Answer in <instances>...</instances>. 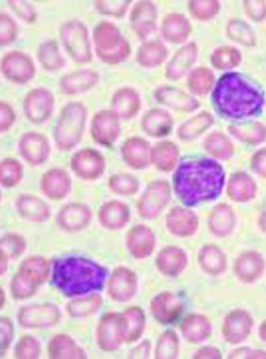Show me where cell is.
I'll return each mask as SVG.
<instances>
[{"instance_id":"obj_1","label":"cell","mask_w":266,"mask_h":359,"mask_svg":"<svg viewBox=\"0 0 266 359\" xmlns=\"http://www.w3.org/2000/svg\"><path fill=\"white\" fill-rule=\"evenodd\" d=\"M224 178L222 168L212 160H187L174 175L175 192L183 204L195 205L220 195Z\"/></svg>"},{"instance_id":"obj_2","label":"cell","mask_w":266,"mask_h":359,"mask_svg":"<svg viewBox=\"0 0 266 359\" xmlns=\"http://www.w3.org/2000/svg\"><path fill=\"white\" fill-rule=\"evenodd\" d=\"M107 271L92 260L80 257H65L53 264L52 283L69 297L101 290Z\"/></svg>"},{"instance_id":"obj_3","label":"cell","mask_w":266,"mask_h":359,"mask_svg":"<svg viewBox=\"0 0 266 359\" xmlns=\"http://www.w3.org/2000/svg\"><path fill=\"white\" fill-rule=\"evenodd\" d=\"M214 100L221 112L232 118L253 115L262 105L260 93L234 74L222 78Z\"/></svg>"},{"instance_id":"obj_4","label":"cell","mask_w":266,"mask_h":359,"mask_svg":"<svg viewBox=\"0 0 266 359\" xmlns=\"http://www.w3.org/2000/svg\"><path fill=\"white\" fill-rule=\"evenodd\" d=\"M93 41L97 57L105 64L120 65L131 55L130 43L112 22L97 25L93 30Z\"/></svg>"},{"instance_id":"obj_5","label":"cell","mask_w":266,"mask_h":359,"mask_svg":"<svg viewBox=\"0 0 266 359\" xmlns=\"http://www.w3.org/2000/svg\"><path fill=\"white\" fill-rule=\"evenodd\" d=\"M88 111L83 104L69 103L62 109L54 130L58 149L69 151L80 143L87 122Z\"/></svg>"},{"instance_id":"obj_6","label":"cell","mask_w":266,"mask_h":359,"mask_svg":"<svg viewBox=\"0 0 266 359\" xmlns=\"http://www.w3.org/2000/svg\"><path fill=\"white\" fill-rule=\"evenodd\" d=\"M49 264L41 257H31L23 261L11 282V294L18 299L31 297L49 276Z\"/></svg>"},{"instance_id":"obj_7","label":"cell","mask_w":266,"mask_h":359,"mask_svg":"<svg viewBox=\"0 0 266 359\" xmlns=\"http://www.w3.org/2000/svg\"><path fill=\"white\" fill-rule=\"evenodd\" d=\"M62 46L77 64H88L92 60L91 42L87 26L76 19L66 22L60 29Z\"/></svg>"},{"instance_id":"obj_8","label":"cell","mask_w":266,"mask_h":359,"mask_svg":"<svg viewBox=\"0 0 266 359\" xmlns=\"http://www.w3.org/2000/svg\"><path fill=\"white\" fill-rule=\"evenodd\" d=\"M127 323L122 314L111 313L101 319L97 327V343L105 352H113L126 341Z\"/></svg>"},{"instance_id":"obj_9","label":"cell","mask_w":266,"mask_h":359,"mask_svg":"<svg viewBox=\"0 0 266 359\" xmlns=\"http://www.w3.org/2000/svg\"><path fill=\"white\" fill-rule=\"evenodd\" d=\"M1 72L11 83L24 85L33 79L35 65L30 56L19 50H13L2 57Z\"/></svg>"},{"instance_id":"obj_10","label":"cell","mask_w":266,"mask_h":359,"mask_svg":"<svg viewBox=\"0 0 266 359\" xmlns=\"http://www.w3.org/2000/svg\"><path fill=\"white\" fill-rule=\"evenodd\" d=\"M171 198L169 184L166 181H155L141 197L138 209L141 217L153 218L167 205Z\"/></svg>"},{"instance_id":"obj_11","label":"cell","mask_w":266,"mask_h":359,"mask_svg":"<svg viewBox=\"0 0 266 359\" xmlns=\"http://www.w3.org/2000/svg\"><path fill=\"white\" fill-rule=\"evenodd\" d=\"M52 93L46 88H35L27 93L24 100V113L31 123L46 122L52 114L54 108Z\"/></svg>"},{"instance_id":"obj_12","label":"cell","mask_w":266,"mask_h":359,"mask_svg":"<svg viewBox=\"0 0 266 359\" xmlns=\"http://www.w3.org/2000/svg\"><path fill=\"white\" fill-rule=\"evenodd\" d=\"M92 136L101 146L112 147L120 134L119 116L113 111H100L92 121Z\"/></svg>"},{"instance_id":"obj_13","label":"cell","mask_w":266,"mask_h":359,"mask_svg":"<svg viewBox=\"0 0 266 359\" xmlns=\"http://www.w3.org/2000/svg\"><path fill=\"white\" fill-rule=\"evenodd\" d=\"M71 169L81 179L95 180L104 174L105 161L99 151L93 149H82L74 154Z\"/></svg>"},{"instance_id":"obj_14","label":"cell","mask_w":266,"mask_h":359,"mask_svg":"<svg viewBox=\"0 0 266 359\" xmlns=\"http://www.w3.org/2000/svg\"><path fill=\"white\" fill-rule=\"evenodd\" d=\"M60 318L58 308L52 304H37L22 308L19 323L24 327H47L56 325Z\"/></svg>"},{"instance_id":"obj_15","label":"cell","mask_w":266,"mask_h":359,"mask_svg":"<svg viewBox=\"0 0 266 359\" xmlns=\"http://www.w3.org/2000/svg\"><path fill=\"white\" fill-rule=\"evenodd\" d=\"M158 11L154 3L139 1L132 10L130 22L133 32L141 40L154 32L158 25Z\"/></svg>"},{"instance_id":"obj_16","label":"cell","mask_w":266,"mask_h":359,"mask_svg":"<svg viewBox=\"0 0 266 359\" xmlns=\"http://www.w3.org/2000/svg\"><path fill=\"white\" fill-rule=\"evenodd\" d=\"M19 152L30 165H38L45 163L50 155L49 142L38 133L29 132L19 140Z\"/></svg>"},{"instance_id":"obj_17","label":"cell","mask_w":266,"mask_h":359,"mask_svg":"<svg viewBox=\"0 0 266 359\" xmlns=\"http://www.w3.org/2000/svg\"><path fill=\"white\" fill-rule=\"evenodd\" d=\"M120 152L124 161L132 169L143 170L150 165L151 147L146 140L129 138L121 147Z\"/></svg>"},{"instance_id":"obj_18","label":"cell","mask_w":266,"mask_h":359,"mask_svg":"<svg viewBox=\"0 0 266 359\" xmlns=\"http://www.w3.org/2000/svg\"><path fill=\"white\" fill-rule=\"evenodd\" d=\"M136 291V277L131 269H116L108 282V294L116 302H127Z\"/></svg>"},{"instance_id":"obj_19","label":"cell","mask_w":266,"mask_h":359,"mask_svg":"<svg viewBox=\"0 0 266 359\" xmlns=\"http://www.w3.org/2000/svg\"><path fill=\"white\" fill-rule=\"evenodd\" d=\"M99 81V75L93 69H80L61 78L59 88L65 95H78L90 91Z\"/></svg>"},{"instance_id":"obj_20","label":"cell","mask_w":266,"mask_h":359,"mask_svg":"<svg viewBox=\"0 0 266 359\" xmlns=\"http://www.w3.org/2000/svg\"><path fill=\"white\" fill-rule=\"evenodd\" d=\"M181 299L171 292H163L152 300V313L158 322L169 325L179 317L183 310Z\"/></svg>"},{"instance_id":"obj_21","label":"cell","mask_w":266,"mask_h":359,"mask_svg":"<svg viewBox=\"0 0 266 359\" xmlns=\"http://www.w3.org/2000/svg\"><path fill=\"white\" fill-rule=\"evenodd\" d=\"M129 252L136 259H146L155 248V236L146 226L139 225L129 230L127 236Z\"/></svg>"},{"instance_id":"obj_22","label":"cell","mask_w":266,"mask_h":359,"mask_svg":"<svg viewBox=\"0 0 266 359\" xmlns=\"http://www.w3.org/2000/svg\"><path fill=\"white\" fill-rule=\"evenodd\" d=\"M41 189L47 197L52 200H61L71 189V179L64 170L56 168L50 170L43 175L41 181Z\"/></svg>"},{"instance_id":"obj_23","label":"cell","mask_w":266,"mask_h":359,"mask_svg":"<svg viewBox=\"0 0 266 359\" xmlns=\"http://www.w3.org/2000/svg\"><path fill=\"white\" fill-rule=\"evenodd\" d=\"M253 320L246 311L237 310L227 316L223 334L227 341L237 344L248 337Z\"/></svg>"},{"instance_id":"obj_24","label":"cell","mask_w":266,"mask_h":359,"mask_svg":"<svg viewBox=\"0 0 266 359\" xmlns=\"http://www.w3.org/2000/svg\"><path fill=\"white\" fill-rule=\"evenodd\" d=\"M111 104L113 111L119 116V118L132 119L140 110V96L134 89L121 88L113 95Z\"/></svg>"},{"instance_id":"obj_25","label":"cell","mask_w":266,"mask_h":359,"mask_svg":"<svg viewBox=\"0 0 266 359\" xmlns=\"http://www.w3.org/2000/svg\"><path fill=\"white\" fill-rule=\"evenodd\" d=\"M91 210L84 205L70 204L60 210L57 222L66 231H78L87 227L91 221Z\"/></svg>"},{"instance_id":"obj_26","label":"cell","mask_w":266,"mask_h":359,"mask_svg":"<svg viewBox=\"0 0 266 359\" xmlns=\"http://www.w3.org/2000/svg\"><path fill=\"white\" fill-rule=\"evenodd\" d=\"M141 126L148 135L152 137H163L172 131L174 121L169 113L162 109L155 108L143 116Z\"/></svg>"},{"instance_id":"obj_27","label":"cell","mask_w":266,"mask_h":359,"mask_svg":"<svg viewBox=\"0 0 266 359\" xmlns=\"http://www.w3.org/2000/svg\"><path fill=\"white\" fill-rule=\"evenodd\" d=\"M155 97L159 103L181 111H192L198 104L197 101L181 90L167 86L156 89Z\"/></svg>"},{"instance_id":"obj_28","label":"cell","mask_w":266,"mask_h":359,"mask_svg":"<svg viewBox=\"0 0 266 359\" xmlns=\"http://www.w3.org/2000/svg\"><path fill=\"white\" fill-rule=\"evenodd\" d=\"M167 225L171 233L175 236H188L192 235L197 229V217L193 212L182 208L172 210L167 217Z\"/></svg>"},{"instance_id":"obj_29","label":"cell","mask_w":266,"mask_h":359,"mask_svg":"<svg viewBox=\"0 0 266 359\" xmlns=\"http://www.w3.org/2000/svg\"><path fill=\"white\" fill-rule=\"evenodd\" d=\"M187 264L186 253L181 249L168 247L160 251L156 265L162 274L168 276H176L185 269Z\"/></svg>"},{"instance_id":"obj_30","label":"cell","mask_w":266,"mask_h":359,"mask_svg":"<svg viewBox=\"0 0 266 359\" xmlns=\"http://www.w3.org/2000/svg\"><path fill=\"white\" fill-rule=\"evenodd\" d=\"M101 224L109 229H119L127 224L130 212L127 206L119 201H111L99 210Z\"/></svg>"},{"instance_id":"obj_31","label":"cell","mask_w":266,"mask_h":359,"mask_svg":"<svg viewBox=\"0 0 266 359\" xmlns=\"http://www.w3.org/2000/svg\"><path fill=\"white\" fill-rule=\"evenodd\" d=\"M167 49L160 41H150L143 43L136 53V62L146 69L158 67L166 60Z\"/></svg>"},{"instance_id":"obj_32","label":"cell","mask_w":266,"mask_h":359,"mask_svg":"<svg viewBox=\"0 0 266 359\" xmlns=\"http://www.w3.org/2000/svg\"><path fill=\"white\" fill-rule=\"evenodd\" d=\"M189 22L183 15L177 13L168 14L163 19L162 34L164 39L173 44H179L187 38L190 33Z\"/></svg>"},{"instance_id":"obj_33","label":"cell","mask_w":266,"mask_h":359,"mask_svg":"<svg viewBox=\"0 0 266 359\" xmlns=\"http://www.w3.org/2000/svg\"><path fill=\"white\" fill-rule=\"evenodd\" d=\"M19 214L32 222H44L50 217L49 206L37 197L22 195L17 201Z\"/></svg>"},{"instance_id":"obj_34","label":"cell","mask_w":266,"mask_h":359,"mask_svg":"<svg viewBox=\"0 0 266 359\" xmlns=\"http://www.w3.org/2000/svg\"><path fill=\"white\" fill-rule=\"evenodd\" d=\"M181 331L187 341L197 343L209 338L211 325L209 320L202 316L190 315L183 320Z\"/></svg>"},{"instance_id":"obj_35","label":"cell","mask_w":266,"mask_h":359,"mask_svg":"<svg viewBox=\"0 0 266 359\" xmlns=\"http://www.w3.org/2000/svg\"><path fill=\"white\" fill-rule=\"evenodd\" d=\"M178 157V147L173 142H162L151 148V163L160 170L171 171Z\"/></svg>"},{"instance_id":"obj_36","label":"cell","mask_w":266,"mask_h":359,"mask_svg":"<svg viewBox=\"0 0 266 359\" xmlns=\"http://www.w3.org/2000/svg\"><path fill=\"white\" fill-rule=\"evenodd\" d=\"M37 57L42 67L47 72H58L66 64L64 57L60 53L59 46L54 40L43 42L38 46Z\"/></svg>"},{"instance_id":"obj_37","label":"cell","mask_w":266,"mask_h":359,"mask_svg":"<svg viewBox=\"0 0 266 359\" xmlns=\"http://www.w3.org/2000/svg\"><path fill=\"white\" fill-rule=\"evenodd\" d=\"M195 53L197 52L193 44L180 49L167 66L166 76L168 79L178 80L185 75L188 69L193 64Z\"/></svg>"},{"instance_id":"obj_38","label":"cell","mask_w":266,"mask_h":359,"mask_svg":"<svg viewBox=\"0 0 266 359\" xmlns=\"http://www.w3.org/2000/svg\"><path fill=\"white\" fill-rule=\"evenodd\" d=\"M52 358H85V353L71 338L65 334L55 337L49 344Z\"/></svg>"},{"instance_id":"obj_39","label":"cell","mask_w":266,"mask_h":359,"mask_svg":"<svg viewBox=\"0 0 266 359\" xmlns=\"http://www.w3.org/2000/svg\"><path fill=\"white\" fill-rule=\"evenodd\" d=\"M264 269V260L255 252L246 253L237 264L238 276L245 282L251 283L259 278Z\"/></svg>"},{"instance_id":"obj_40","label":"cell","mask_w":266,"mask_h":359,"mask_svg":"<svg viewBox=\"0 0 266 359\" xmlns=\"http://www.w3.org/2000/svg\"><path fill=\"white\" fill-rule=\"evenodd\" d=\"M127 323L126 341H136L143 334L146 318L142 310L138 307L129 308L122 313Z\"/></svg>"},{"instance_id":"obj_41","label":"cell","mask_w":266,"mask_h":359,"mask_svg":"<svg viewBox=\"0 0 266 359\" xmlns=\"http://www.w3.org/2000/svg\"><path fill=\"white\" fill-rule=\"evenodd\" d=\"M200 263L203 269L210 274L217 275L224 271L225 259L224 255L217 248L206 247L200 253Z\"/></svg>"},{"instance_id":"obj_42","label":"cell","mask_w":266,"mask_h":359,"mask_svg":"<svg viewBox=\"0 0 266 359\" xmlns=\"http://www.w3.org/2000/svg\"><path fill=\"white\" fill-rule=\"evenodd\" d=\"M103 299L99 295L92 294L90 297L73 300L66 306L68 312L74 318L87 317L101 306Z\"/></svg>"},{"instance_id":"obj_43","label":"cell","mask_w":266,"mask_h":359,"mask_svg":"<svg viewBox=\"0 0 266 359\" xmlns=\"http://www.w3.org/2000/svg\"><path fill=\"white\" fill-rule=\"evenodd\" d=\"M234 217L232 210L228 206H218L215 210L213 218L210 221L211 229L213 228L214 231L217 236H225L233 229Z\"/></svg>"},{"instance_id":"obj_44","label":"cell","mask_w":266,"mask_h":359,"mask_svg":"<svg viewBox=\"0 0 266 359\" xmlns=\"http://www.w3.org/2000/svg\"><path fill=\"white\" fill-rule=\"evenodd\" d=\"M108 186L113 192L120 195H132L138 192V179L129 174L113 175L109 179Z\"/></svg>"},{"instance_id":"obj_45","label":"cell","mask_w":266,"mask_h":359,"mask_svg":"<svg viewBox=\"0 0 266 359\" xmlns=\"http://www.w3.org/2000/svg\"><path fill=\"white\" fill-rule=\"evenodd\" d=\"M178 353V339L174 331L167 330L159 339L155 349L156 358H175Z\"/></svg>"},{"instance_id":"obj_46","label":"cell","mask_w":266,"mask_h":359,"mask_svg":"<svg viewBox=\"0 0 266 359\" xmlns=\"http://www.w3.org/2000/svg\"><path fill=\"white\" fill-rule=\"evenodd\" d=\"M22 177L20 163L13 158H6L1 162V184L5 187H13L18 184Z\"/></svg>"},{"instance_id":"obj_47","label":"cell","mask_w":266,"mask_h":359,"mask_svg":"<svg viewBox=\"0 0 266 359\" xmlns=\"http://www.w3.org/2000/svg\"><path fill=\"white\" fill-rule=\"evenodd\" d=\"M26 248V242L20 236L9 233L2 238L1 253L7 257L15 259L22 255Z\"/></svg>"},{"instance_id":"obj_48","label":"cell","mask_w":266,"mask_h":359,"mask_svg":"<svg viewBox=\"0 0 266 359\" xmlns=\"http://www.w3.org/2000/svg\"><path fill=\"white\" fill-rule=\"evenodd\" d=\"M18 27L9 15H0V44L7 46L15 41L18 37Z\"/></svg>"},{"instance_id":"obj_49","label":"cell","mask_w":266,"mask_h":359,"mask_svg":"<svg viewBox=\"0 0 266 359\" xmlns=\"http://www.w3.org/2000/svg\"><path fill=\"white\" fill-rule=\"evenodd\" d=\"M131 2L130 0H126V1H95L94 5L101 14L120 18L127 13Z\"/></svg>"},{"instance_id":"obj_50","label":"cell","mask_w":266,"mask_h":359,"mask_svg":"<svg viewBox=\"0 0 266 359\" xmlns=\"http://www.w3.org/2000/svg\"><path fill=\"white\" fill-rule=\"evenodd\" d=\"M40 353V343L29 335L22 338L15 347V356L18 358H38Z\"/></svg>"},{"instance_id":"obj_51","label":"cell","mask_w":266,"mask_h":359,"mask_svg":"<svg viewBox=\"0 0 266 359\" xmlns=\"http://www.w3.org/2000/svg\"><path fill=\"white\" fill-rule=\"evenodd\" d=\"M236 180L239 187L230 184V195L237 201H246L253 196L254 185L250 181V179L246 177H241L234 179Z\"/></svg>"},{"instance_id":"obj_52","label":"cell","mask_w":266,"mask_h":359,"mask_svg":"<svg viewBox=\"0 0 266 359\" xmlns=\"http://www.w3.org/2000/svg\"><path fill=\"white\" fill-rule=\"evenodd\" d=\"M8 6L11 8L19 18L27 23H34L37 20V13L32 5L26 1H8Z\"/></svg>"},{"instance_id":"obj_53","label":"cell","mask_w":266,"mask_h":359,"mask_svg":"<svg viewBox=\"0 0 266 359\" xmlns=\"http://www.w3.org/2000/svg\"><path fill=\"white\" fill-rule=\"evenodd\" d=\"M204 116H199L192 120L188 121L180 128L178 135L182 140H190L201 133L203 128V119Z\"/></svg>"},{"instance_id":"obj_54","label":"cell","mask_w":266,"mask_h":359,"mask_svg":"<svg viewBox=\"0 0 266 359\" xmlns=\"http://www.w3.org/2000/svg\"><path fill=\"white\" fill-rule=\"evenodd\" d=\"M15 115L9 104L1 101L0 103V130L2 133L9 130L15 123Z\"/></svg>"},{"instance_id":"obj_55","label":"cell","mask_w":266,"mask_h":359,"mask_svg":"<svg viewBox=\"0 0 266 359\" xmlns=\"http://www.w3.org/2000/svg\"><path fill=\"white\" fill-rule=\"evenodd\" d=\"M0 325H1V355L3 356L13 339V327L10 320L5 318H1Z\"/></svg>"},{"instance_id":"obj_56","label":"cell","mask_w":266,"mask_h":359,"mask_svg":"<svg viewBox=\"0 0 266 359\" xmlns=\"http://www.w3.org/2000/svg\"><path fill=\"white\" fill-rule=\"evenodd\" d=\"M230 358H266V353L262 351L241 348L230 355Z\"/></svg>"},{"instance_id":"obj_57","label":"cell","mask_w":266,"mask_h":359,"mask_svg":"<svg viewBox=\"0 0 266 359\" xmlns=\"http://www.w3.org/2000/svg\"><path fill=\"white\" fill-rule=\"evenodd\" d=\"M195 358H221V354L218 350L214 348V347H204L199 350L197 353L194 355Z\"/></svg>"},{"instance_id":"obj_58","label":"cell","mask_w":266,"mask_h":359,"mask_svg":"<svg viewBox=\"0 0 266 359\" xmlns=\"http://www.w3.org/2000/svg\"><path fill=\"white\" fill-rule=\"evenodd\" d=\"M150 346L148 344V342L144 341L132 351L131 357L132 358H146L148 356V350H150Z\"/></svg>"},{"instance_id":"obj_59","label":"cell","mask_w":266,"mask_h":359,"mask_svg":"<svg viewBox=\"0 0 266 359\" xmlns=\"http://www.w3.org/2000/svg\"><path fill=\"white\" fill-rule=\"evenodd\" d=\"M260 334L261 338L263 339L265 341H266V322H265L263 325H261Z\"/></svg>"},{"instance_id":"obj_60","label":"cell","mask_w":266,"mask_h":359,"mask_svg":"<svg viewBox=\"0 0 266 359\" xmlns=\"http://www.w3.org/2000/svg\"><path fill=\"white\" fill-rule=\"evenodd\" d=\"M261 222H262V227H263V229L266 231V213H265V216L263 217H262Z\"/></svg>"}]
</instances>
